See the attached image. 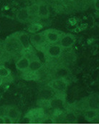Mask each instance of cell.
Returning <instances> with one entry per match:
<instances>
[{
  "label": "cell",
  "instance_id": "7",
  "mask_svg": "<svg viewBox=\"0 0 99 124\" xmlns=\"http://www.w3.org/2000/svg\"><path fill=\"white\" fill-rule=\"evenodd\" d=\"M75 41H76V38L73 34L63 33V35L61 36L58 43L64 50V49L71 48L75 43Z\"/></svg>",
  "mask_w": 99,
  "mask_h": 124
},
{
  "label": "cell",
  "instance_id": "15",
  "mask_svg": "<svg viewBox=\"0 0 99 124\" xmlns=\"http://www.w3.org/2000/svg\"><path fill=\"white\" fill-rule=\"evenodd\" d=\"M11 75L10 70L3 65H0V77L4 79H7Z\"/></svg>",
  "mask_w": 99,
  "mask_h": 124
},
{
  "label": "cell",
  "instance_id": "23",
  "mask_svg": "<svg viewBox=\"0 0 99 124\" xmlns=\"http://www.w3.org/2000/svg\"><path fill=\"white\" fill-rule=\"evenodd\" d=\"M57 1H63V0H57Z\"/></svg>",
  "mask_w": 99,
  "mask_h": 124
},
{
  "label": "cell",
  "instance_id": "5",
  "mask_svg": "<svg viewBox=\"0 0 99 124\" xmlns=\"http://www.w3.org/2000/svg\"><path fill=\"white\" fill-rule=\"evenodd\" d=\"M42 32L47 44L58 43L61 36L63 35V32L55 29H48L43 31Z\"/></svg>",
  "mask_w": 99,
  "mask_h": 124
},
{
  "label": "cell",
  "instance_id": "8",
  "mask_svg": "<svg viewBox=\"0 0 99 124\" xmlns=\"http://www.w3.org/2000/svg\"><path fill=\"white\" fill-rule=\"evenodd\" d=\"M25 117L31 121H40L46 118V114L42 108H34L30 110Z\"/></svg>",
  "mask_w": 99,
  "mask_h": 124
},
{
  "label": "cell",
  "instance_id": "14",
  "mask_svg": "<svg viewBox=\"0 0 99 124\" xmlns=\"http://www.w3.org/2000/svg\"><path fill=\"white\" fill-rule=\"evenodd\" d=\"M99 116V110L96 108H88L84 112V118L88 121H93Z\"/></svg>",
  "mask_w": 99,
  "mask_h": 124
},
{
  "label": "cell",
  "instance_id": "18",
  "mask_svg": "<svg viewBox=\"0 0 99 124\" xmlns=\"http://www.w3.org/2000/svg\"><path fill=\"white\" fill-rule=\"evenodd\" d=\"M94 5H95V8L96 9H99V0H95Z\"/></svg>",
  "mask_w": 99,
  "mask_h": 124
},
{
  "label": "cell",
  "instance_id": "16",
  "mask_svg": "<svg viewBox=\"0 0 99 124\" xmlns=\"http://www.w3.org/2000/svg\"><path fill=\"white\" fill-rule=\"evenodd\" d=\"M43 26L40 23H33L29 28H28V32L33 34H35L39 32L42 29Z\"/></svg>",
  "mask_w": 99,
  "mask_h": 124
},
{
  "label": "cell",
  "instance_id": "21",
  "mask_svg": "<svg viewBox=\"0 0 99 124\" xmlns=\"http://www.w3.org/2000/svg\"><path fill=\"white\" fill-rule=\"evenodd\" d=\"M1 60H2V59H1V58H0V62H1Z\"/></svg>",
  "mask_w": 99,
  "mask_h": 124
},
{
  "label": "cell",
  "instance_id": "13",
  "mask_svg": "<svg viewBox=\"0 0 99 124\" xmlns=\"http://www.w3.org/2000/svg\"><path fill=\"white\" fill-rule=\"evenodd\" d=\"M37 15L41 19H47L50 16V9L46 4H37Z\"/></svg>",
  "mask_w": 99,
  "mask_h": 124
},
{
  "label": "cell",
  "instance_id": "2",
  "mask_svg": "<svg viewBox=\"0 0 99 124\" xmlns=\"http://www.w3.org/2000/svg\"><path fill=\"white\" fill-rule=\"evenodd\" d=\"M30 40L32 46L34 47L37 50L43 53L46 46H47V43L45 40L43 32H37L35 34H33L30 36Z\"/></svg>",
  "mask_w": 99,
  "mask_h": 124
},
{
  "label": "cell",
  "instance_id": "3",
  "mask_svg": "<svg viewBox=\"0 0 99 124\" xmlns=\"http://www.w3.org/2000/svg\"><path fill=\"white\" fill-rule=\"evenodd\" d=\"M63 49L58 43L49 44L46 46L43 53L50 59H58L63 54Z\"/></svg>",
  "mask_w": 99,
  "mask_h": 124
},
{
  "label": "cell",
  "instance_id": "1",
  "mask_svg": "<svg viewBox=\"0 0 99 124\" xmlns=\"http://www.w3.org/2000/svg\"><path fill=\"white\" fill-rule=\"evenodd\" d=\"M4 51L9 55L14 56L17 54H20L23 51L22 48L21 47L17 37L16 34L12 35L8 37L4 43Z\"/></svg>",
  "mask_w": 99,
  "mask_h": 124
},
{
  "label": "cell",
  "instance_id": "12",
  "mask_svg": "<svg viewBox=\"0 0 99 124\" xmlns=\"http://www.w3.org/2000/svg\"><path fill=\"white\" fill-rule=\"evenodd\" d=\"M30 12L29 10V7H24L19 9L16 14L17 20L20 23H26L30 20Z\"/></svg>",
  "mask_w": 99,
  "mask_h": 124
},
{
  "label": "cell",
  "instance_id": "4",
  "mask_svg": "<svg viewBox=\"0 0 99 124\" xmlns=\"http://www.w3.org/2000/svg\"><path fill=\"white\" fill-rule=\"evenodd\" d=\"M68 85V82L64 77H58L53 79L49 87L56 93H65Z\"/></svg>",
  "mask_w": 99,
  "mask_h": 124
},
{
  "label": "cell",
  "instance_id": "9",
  "mask_svg": "<svg viewBox=\"0 0 99 124\" xmlns=\"http://www.w3.org/2000/svg\"><path fill=\"white\" fill-rule=\"evenodd\" d=\"M16 37L24 51H29L32 48L30 40V35L25 32H20L16 33Z\"/></svg>",
  "mask_w": 99,
  "mask_h": 124
},
{
  "label": "cell",
  "instance_id": "19",
  "mask_svg": "<svg viewBox=\"0 0 99 124\" xmlns=\"http://www.w3.org/2000/svg\"><path fill=\"white\" fill-rule=\"evenodd\" d=\"M4 122H5L4 117V116H0V124L4 123Z\"/></svg>",
  "mask_w": 99,
  "mask_h": 124
},
{
  "label": "cell",
  "instance_id": "20",
  "mask_svg": "<svg viewBox=\"0 0 99 124\" xmlns=\"http://www.w3.org/2000/svg\"><path fill=\"white\" fill-rule=\"evenodd\" d=\"M2 83H3V79L0 77V86L2 85Z\"/></svg>",
  "mask_w": 99,
  "mask_h": 124
},
{
  "label": "cell",
  "instance_id": "11",
  "mask_svg": "<svg viewBox=\"0 0 99 124\" xmlns=\"http://www.w3.org/2000/svg\"><path fill=\"white\" fill-rule=\"evenodd\" d=\"M30 64V58L26 55H22L15 63V66L20 71H25L28 69Z\"/></svg>",
  "mask_w": 99,
  "mask_h": 124
},
{
  "label": "cell",
  "instance_id": "17",
  "mask_svg": "<svg viewBox=\"0 0 99 124\" xmlns=\"http://www.w3.org/2000/svg\"><path fill=\"white\" fill-rule=\"evenodd\" d=\"M4 50L1 48H0V58H3V56H4Z\"/></svg>",
  "mask_w": 99,
  "mask_h": 124
},
{
  "label": "cell",
  "instance_id": "10",
  "mask_svg": "<svg viewBox=\"0 0 99 124\" xmlns=\"http://www.w3.org/2000/svg\"><path fill=\"white\" fill-rule=\"evenodd\" d=\"M43 63L39 59V57L34 55L30 58V64L27 70L31 74H35L43 67Z\"/></svg>",
  "mask_w": 99,
  "mask_h": 124
},
{
  "label": "cell",
  "instance_id": "6",
  "mask_svg": "<svg viewBox=\"0 0 99 124\" xmlns=\"http://www.w3.org/2000/svg\"><path fill=\"white\" fill-rule=\"evenodd\" d=\"M4 116H6L10 119L12 122L18 121L21 118V111L20 109L13 105H9L4 107Z\"/></svg>",
  "mask_w": 99,
  "mask_h": 124
},
{
  "label": "cell",
  "instance_id": "22",
  "mask_svg": "<svg viewBox=\"0 0 99 124\" xmlns=\"http://www.w3.org/2000/svg\"><path fill=\"white\" fill-rule=\"evenodd\" d=\"M69 1H75V0H69Z\"/></svg>",
  "mask_w": 99,
  "mask_h": 124
}]
</instances>
